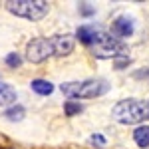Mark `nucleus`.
Segmentation results:
<instances>
[{"mask_svg": "<svg viewBox=\"0 0 149 149\" xmlns=\"http://www.w3.org/2000/svg\"><path fill=\"white\" fill-rule=\"evenodd\" d=\"M76 38L80 40L84 46H88L92 50V54L95 58H102V60H107V58H125L127 56V46L123 42H119L117 38L105 32L100 26H92V24H86V26H80L76 30Z\"/></svg>", "mask_w": 149, "mask_h": 149, "instance_id": "obj_1", "label": "nucleus"}, {"mask_svg": "<svg viewBox=\"0 0 149 149\" xmlns=\"http://www.w3.org/2000/svg\"><path fill=\"white\" fill-rule=\"evenodd\" d=\"M109 81L103 78H90L81 81H66L60 86V92L72 100H93L109 92Z\"/></svg>", "mask_w": 149, "mask_h": 149, "instance_id": "obj_2", "label": "nucleus"}, {"mask_svg": "<svg viewBox=\"0 0 149 149\" xmlns=\"http://www.w3.org/2000/svg\"><path fill=\"white\" fill-rule=\"evenodd\" d=\"M111 117L123 125L143 123V121H149V105L137 100H121L113 105Z\"/></svg>", "mask_w": 149, "mask_h": 149, "instance_id": "obj_3", "label": "nucleus"}, {"mask_svg": "<svg viewBox=\"0 0 149 149\" xmlns=\"http://www.w3.org/2000/svg\"><path fill=\"white\" fill-rule=\"evenodd\" d=\"M6 10L18 18L38 22L50 12V4L46 0H10L6 2Z\"/></svg>", "mask_w": 149, "mask_h": 149, "instance_id": "obj_4", "label": "nucleus"}, {"mask_svg": "<svg viewBox=\"0 0 149 149\" xmlns=\"http://www.w3.org/2000/svg\"><path fill=\"white\" fill-rule=\"evenodd\" d=\"M50 56H54L50 38H34L26 44V60L32 64H42Z\"/></svg>", "mask_w": 149, "mask_h": 149, "instance_id": "obj_5", "label": "nucleus"}, {"mask_svg": "<svg viewBox=\"0 0 149 149\" xmlns=\"http://www.w3.org/2000/svg\"><path fill=\"white\" fill-rule=\"evenodd\" d=\"M50 42H52L54 56H58V58L70 56L74 52V46H76V40H74L72 34H56L50 38Z\"/></svg>", "mask_w": 149, "mask_h": 149, "instance_id": "obj_6", "label": "nucleus"}, {"mask_svg": "<svg viewBox=\"0 0 149 149\" xmlns=\"http://www.w3.org/2000/svg\"><path fill=\"white\" fill-rule=\"evenodd\" d=\"M111 34L113 38H129V36L133 34V22L125 18V16H119V18H115L113 24H111Z\"/></svg>", "mask_w": 149, "mask_h": 149, "instance_id": "obj_7", "label": "nucleus"}, {"mask_svg": "<svg viewBox=\"0 0 149 149\" xmlns=\"http://www.w3.org/2000/svg\"><path fill=\"white\" fill-rule=\"evenodd\" d=\"M14 102H16V90L12 86H8V84L0 81V107L10 105Z\"/></svg>", "mask_w": 149, "mask_h": 149, "instance_id": "obj_8", "label": "nucleus"}, {"mask_svg": "<svg viewBox=\"0 0 149 149\" xmlns=\"http://www.w3.org/2000/svg\"><path fill=\"white\" fill-rule=\"evenodd\" d=\"M30 88H32V92H36L38 95H50V93L54 92V86L48 80H40V78L30 81Z\"/></svg>", "mask_w": 149, "mask_h": 149, "instance_id": "obj_9", "label": "nucleus"}, {"mask_svg": "<svg viewBox=\"0 0 149 149\" xmlns=\"http://www.w3.org/2000/svg\"><path fill=\"white\" fill-rule=\"evenodd\" d=\"M133 141L139 147H149V125H139L133 131Z\"/></svg>", "mask_w": 149, "mask_h": 149, "instance_id": "obj_10", "label": "nucleus"}, {"mask_svg": "<svg viewBox=\"0 0 149 149\" xmlns=\"http://www.w3.org/2000/svg\"><path fill=\"white\" fill-rule=\"evenodd\" d=\"M24 115H26L24 105H12V107H8V109L4 111V117H6L8 121H22Z\"/></svg>", "mask_w": 149, "mask_h": 149, "instance_id": "obj_11", "label": "nucleus"}, {"mask_svg": "<svg viewBox=\"0 0 149 149\" xmlns=\"http://www.w3.org/2000/svg\"><path fill=\"white\" fill-rule=\"evenodd\" d=\"M64 111H66V115H78L84 111V107H81L80 103H76V102H72V100H68V102L64 103Z\"/></svg>", "mask_w": 149, "mask_h": 149, "instance_id": "obj_12", "label": "nucleus"}, {"mask_svg": "<svg viewBox=\"0 0 149 149\" xmlns=\"http://www.w3.org/2000/svg\"><path fill=\"white\" fill-rule=\"evenodd\" d=\"M6 64H8L10 68H20V66H22V58L18 56L16 52H10V54L6 56Z\"/></svg>", "mask_w": 149, "mask_h": 149, "instance_id": "obj_13", "label": "nucleus"}, {"mask_svg": "<svg viewBox=\"0 0 149 149\" xmlns=\"http://www.w3.org/2000/svg\"><path fill=\"white\" fill-rule=\"evenodd\" d=\"M90 143H93V145H100V147H103V145H105V137H103V135H100V133H93L92 137H90Z\"/></svg>", "mask_w": 149, "mask_h": 149, "instance_id": "obj_14", "label": "nucleus"}, {"mask_svg": "<svg viewBox=\"0 0 149 149\" xmlns=\"http://www.w3.org/2000/svg\"><path fill=\"white\" fill-rule=\"evenodd\" d=\"M80 12L84 14V16H92V14H93L95 10H93L90 4H80Z\"/></svg>", "mask_w": 149, "mask_h": 149, "instance_id": "obj_15", "label": "nucleus"}]
</instances>
